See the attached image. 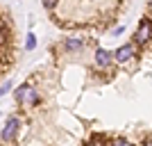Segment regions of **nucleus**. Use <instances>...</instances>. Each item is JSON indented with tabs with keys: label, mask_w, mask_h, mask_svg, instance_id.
Here are the masks:
<instances>
[{
	"label": "nucleus",
	"mask_w": 152,
	"mask_h": 146,
	"mask_svg": "<svg viewBox=\"0 0 152 146\" xmlns=\"http://www.w3.org/2000/svg\"><path fill=\"white\" fill-rule=\"evenodd\" d=\"M14 96H16V101L23 103V105H34V103L39 101V96H37V91H34L32 84H20Z\"/></svg>",
	"instance_id": "1"
},
{
	"label": "nucleus",
	"mask_w": 152,
	"mask_h": 146,
	"mask_svg": "<svg viewBox=\"0 0 152 146\" xmlns=\"http://www.w3.org/2000/svg\"><path fill=\"white\" fill-rule=\"evenodd\" d=\"M64 46H66V50H80L84 46L82 39H77V37H68L66 41H64Z\"/></svg>",
	"instance_id": "6"
},
{
	"label": "nucleus",
	"mask_w": 152,
	"mask_h": 146,
	"mask_svg": "<svg viewBox=\"0 0 152 146\" xmlns=\"http://www.w3.org/2000/svg\"><path fill=\"white\" fill-rule=\"evenodd\" d=\"M111 146H132L129 142H125V139H114V144Z\"/></svg>",
	"instance_id": "8"
},
{
	"label": "nucleus",
	"mask_w": 152,
	"mask_h": 146,
	"mask_svg": "<svg viewBox=\"0 0 152 146\" xmlns=\"http://www.w3.org/2000/svg\"><path fill=\"white\" fill-rule=\"evenodd\" d=\"M86 146H102V144H100V139L95 137V139H91V142H89V144H86Z\"/></svg>",
	"instance_id": "11"
},
{
	"label": "nucleus",
	"mask_w": 152,
	"mask_h": 146,
	"mask_svg": "<svg viewBox=\"0 0 152 146\" xmlns=\"http://www.w3.org/2000/svg\"><path fill=\"white\" fill-rule=\"evenodd\" d=\"M111 59H114V53L111 50H107V48H98L95 50V64L98 66H109Z\"/></svg>",
	"instance_id": "4"
},
{
	"label": "nucleus",
	"mask_w": 152,
	"mask_h": 146,
	"mask_svg": "<svg viewBox=\"0 0 152 146\" xmlns=\"http://www.w3.org/2000/svg\"><path fill=\"white\" fill-rule=\"evenodd\" d=\"M20 128V121L16 119V116H12V119L5 123V128H2V133H0V137H2V142H12L14 137H16V133H18Z\"/></svg>",
	"instance_id": "2"
},
{
	"label": "nucleus",
	"mask_w": 152,
	"mask_h": 146,
	"mask_svg": "<svg viewBox=\"0 0 152 146\" xmlns=\"http://www.w3.org/2000/svg\"><path fill=\"white\" fill-rule=\"evenodd\" d=\"M34 46H37V37H34V34H30V37H27V44H25V48H27V50H32Z\"/></svg>",
	"instance_id": "7"
},
{
	"label": "nucleus",
	"mask_w": 152,
	"mask_h": 146,
	"mask_svg": "<svg viewBox=\"0 0 152 146\" xmlns=\"http://www.w3.org/2000/svg\"><path fill=\"white\" fill-rule=\"evenodd\" d=\"M150 39H152V21L143 19L141 25H139V32H136V41H139V44H145Z\"/></svg>",
	"instance_id": "3"
},
{
	"label": "nucleus",
	"mask_w": 152,
	"mask_h": 146,
	"mask_svg": "<svg viewBox=\"0 0 152 146\" xmlns=\"http://www.w3.org/2000/svg\"><path fill=\"white\" fill-rule=\"evenodd\" d=\"M43 7H45V9H55L57 5H55V2H50V0H45V2H43Z\"/></svg>",
	"instance_id": "10"
},
{
	"label": "nucleus",
	"mask_w": 152,
	"mask_h": 146,
	"mask_svg": "<svg viewBox=\"0 0 152 146\" xmlns=\"http://www.w3.org/2000/svg\"><path fill=\"white\" fill-rule=\"evenodd\" d=\"M148 146H152V139H150V142H148Z\"/></svg>",
	"instance_id": "12"
},
{
	"label": "nucleus",
	"mask_w": 152,
	"mask_h": 146,
	"mask_svg": "<svg viewBox=\"0 0 152 146\" xmlns=\"http://www.w3.org/2000/svg\"><path fill=\"white\" fill-rule=\"evenodd\" d=\"M9 87H12V82H5V84H2V87H0V96L7 94V91H9Z\"/></svg>",
	"instance_id": "9"
},
{
	"label": "nucleus",
	"mask_w": 152,
	"mask_h": 146,
	"mask_svg": "<svg viewBox=\"0 0 152 146\" xmlns=\"http://www.w3.org/2000/svg\"><path fill=\"white\" fill-rule=\"evenodd\" d=\"M132 55H134V46H121V48H118V50L114 53V59L116 62H121V64H125L127 59H132Z\"/></svg>",
	"instance_id": "5"
}]
</instances>
